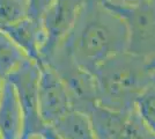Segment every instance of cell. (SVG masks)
I'll return each mask as SVG.
<instances>
[{
  "label": "cell",
  "mask_w": 155,
  "mask_h": 139,
  "mask_svg": "<svg viewBox=\"0 0 155 139\" xmlns=\"http://www.w3.org/2000/svg\"><path fill=\"white\" fill-rule=\"evenodd\" d=\"M125 21L103 1L86 0L74 25L58 46L84 71L94 74L104 60L127 51Z\"/></svg>",
  "instance_id": "1"
},
{
  "label": "cell",
  "mask_w": 155,
  "mask_h": 139,
  "mask_svg": "<svg viewBox=\"0 0 155 139\" xmlns=\"http://www.w3.org/2000/svg\"><path fill=\"white\" fill-rule=\"evenodd\" d=\"M93 75L100 106L130 111L136 108L139 96L153 84L154 71L147 58L123 51L104 60Z\"/></svg>",
  "instance_id": "2"
},
{
  "label": "cell",
  "mask_w": 155,
  "mask_h": 139,
  "mask_svg": "<svg viewBox=\"0 0 155 139\" xmlns=\"http://www.w3.org/2000/svg\"><path fill=\"white\" fill-rule=\"evenodd\" d=\"M43 61L49 64L63 80L71 98L72 110L87 115L96 106L97 91L94 75L77 65L63 49L57 48Z\"/></svg>",
  "instance_id": "3"
},
{
  "label": "cell",
  "mask_w": 155,
  "mask_h": 139,
  "mask_svg": "<svg viewBox=\"0 0 155 139\" xmlns=\"http://www.w3.org/2000/svg\"><path fill=\"white\" fill-rule=\"evenodd\" d=\"M107 6L126 23L127 51L147 59L152 58L155 55V0H145L133 6Z\"/></svg>",
  "instance_id": "4"
},
{
  "label": "cell",
  "mask_w": 155,
  "mask_h": 139,
  "mask_svg": "<svg viewBox=\"0 0 155 139\" xmlns=\"http://www.w3.org/2000/svg\"><path fill=\"white\" fill-rule=\"evenodd\" d=\"M38 79L39 63L34 59H28L6 79L13 85L23 113L25 129L22 139L31 133L41 132L45 126L38 113Z\"/></svg>",
  "instance_id": "5"
},
{
  "label": "cell",
  "mask_w": 155,
  "mask_h": 139,
  "mask_svg": "<svg viewBox=\"0 0 155 139\" xmlns=\"http://www.w3.org/2000/svg\"><path fill=\"white\" fill-rule=\"evenodd\" d=\"M86 0H52L41 18L44 44L41 60H45L70 33Z\"/></svg>",
  "instance_id": "6"
},
{
  "label": "cell",
  "mask_w": 155,
  "mask_h": 139,
  "mask_svg": "<svg viewBox=\"0 0 155 139\" xmlns=\"http://www.w3.org/2000/svg\"><path fill=\"white\" fill-rule=\"evenodd\" d=\"M72 110L68 91L56 71L45 61L39 63L38 113L44 125L54 124Z\"/></svg>",
  "instance_id": "7"
},
{
  "label": "cell",
  "mask_w": 155,
  "mask_h": 139,
  "mask_svg": "<svg viewBox=\"0 0 155 139\" xmlns=\"http://www.w3.org/2000/svg\"><path fill=\"white\" fill-rule=\"evenodd\" d=\"M25 129L23 113L13 85L4 81L0 96V138L22 139Z\"/></svg>",
  "instance_id": "8"
},
{
  "label": "cell",
  "mask_w": 155,
  "mask_h": 139,
  "mask_svg": "<svg viewBox=\"0 0 155 139\" xmlns=\"http://www.w3.org/2000/svg\"><path fill=\"white\" fill-rule=\"evenodd\" d=\"M5 33L31 59L41 63V51L44 44V34L41 21L27 16L22 20L2 28Z\"/></svg>",
  "instance_id": "9"
},
{
  "label": "cell",
  "mask_w": 155,
  "mask_h": 139,
  "mask_svg": "<svg viewBox=\"0 0 155 139\" xmlns=\"http://www.w3.org/2000/svg\"><path fill=\"white\" fill-rule=\"evenodd\" d=\"M50 126L63 139H98L88 116L77 110H70Z\"/></svg>",
  "instance_id": "10"
},
{
  "label": "cell",
  "mask_w": 155,
  "mask_h": 139,
  "mask_svg": "<svg viewBox=\"0 0 155 139\" xmlns=\"http://www.w3.org/2000/svg\"><path fill=\"white\" fill-rule=\"evenodd\" d=\"M129 111H117L103 106H96L87 114L93 130L98 139H112L119 131L126 114Z\"/></svg>",
  "instance_id": "11"
},
{
  "label": "cell",
  "mask_w": 155,
  "mask_h": 139,
  "mask_svg": "<svg viewBox=\"0 0 155 139\" xmlns=\"http://www.w3.org/2000/svg\"><path fill=\"white\" fill-rule=\"evenodd\" d=\"M28 59H31L4 30L0 29V78L8 79Z\"/></svg>",
  "instance_id": "12"
},
{
  "label": "cell",
  "mask_w": 155,
  "mask_h": 139,
  "mask_svg": "<svg viewBox=\"0 0 155 139\" xmlns=\"http://www.w3.org/2000/svg\"><path fill=\"white\" fill-rule=\"evenodd\" d=\"M112 139H155V132L142 119L137 108L126 114L119 131Z\"/></svg>",
  "instance_id": "13"
},
{
  "label": "cell",
  "mask_w": 155,
  "mask_h": 139,
  "mask_svg": "<svg viewBox=\"0 0 155 139\" xmlns=\"http://www.w3.org/2000/svg\"><path fill=\"white\" fill-rule=\"evenodd\" d=\"M29 15V0H0V29Z\"/></svg>",
  "instance_id": "14"
},
{
  "label": "cell",
  "mask_w": 155,
  "mask_h": 139,
  "mask_svg": "<svg viewBox=\"0 0 155 139\" xmlns=\"http://www.w3.org/2000/svg\"><path fill=\"white\" fill-rule=\"evenodd\" d=\"M136 108L142 119L155 132V85L152 84L137 100Z\"/></svg>",
  "instance_id": "15"
},
{
  "label": "cell",
  "mask_w": 155,
  "mask_h": 139,
  "mask_svg": "<svg viewBox=\"0 0 155 139\" xmlns=\"http://www.w3.org/2000/svg\"><path fill=\"white\" fill-rule=\"evenodd\" d=\"M52 0H29V18L39 21Z\"/></svg>",
  "instance_id": "16"
},
{
  "label": "cell",
  "mask_w": 155,
  "mask_h": 139,
  "mask_svg": "<svg viewBox=\"0 0 155 139\" xmlns=\"http://www.w3.org/2000/svg\"><path fill=\"white\" fill-rule=\"evenodd\" d=\"M145 0H103L104 4L110 6H133Z\"/></svg>",
  "instance_id": "17"
},
{
  "label": "cell",
  "mask_w": 155,
  "mask_h": 139,
  "mask_svg": "<svg viewBox=\"0 0 155 139\" xmlns=\"http://www.w3.org/2000/svg\"><path fill=\"white\" fill-rule=\"evenodd\" d=\"M41 133L44 136V138L45 139H63L61 137H59L58 134L56 133V131L52 129L51 126L45 125L43 129H42Z\"/></svg>",
  "instance_id": "18"
},
{
  "label": "cell",
  "mask_w": 155,
  "mask_h": 139,
  "mask_svg": "<svg viewBox=\"0 0 155 139\" xmlns=\"http://www.w3.org/2000/svg\"><path fill=\"white\" fill-rule=\"evenodd\" d=\"M25 139H45V138H44V136L41 132H36V133H31V134L27 136Z\"/></svg>",
  "instance_id": "19"
},
{
  "label": "cell",
  "mask_w": 155,
  "mask_h": 139,
  "mask_svg": "<svg viewBox=\"0 0 155 139\" xmlns=\"http://www.w3.org/2000/svg\"><path fill=\"white\" fill-rule=\"evenodd\" d=\"M148 61H149V65H150V67L153 68V71L155 72V55L152 57V58H149Z\"/></svg>",
  "instance_id": "20"
},
{
  "label": "cell",
  "mask_w": 155,
  "mask_h": 139,
  "mask_svg": "<svg viewBox=\"0 0 155 139\" xmlns=\"http://www.w3.org/2000/svg\"><path fill=\"white\" fill-rule=\"evenodd\" d=\"M4 81H5V80L0 78V96H1V92H2V86H4Z\"/></svg>",
  "instance_id": "21"
},
{
  "label": "cell",
  "mask_w": 155,
  "mask_h": 139,
  "mask_svg": "<svg viewBox=\"0 0 155 139\" xmlns=\"http://www.w3.org/2000/svg\"><path fill=\"white\" fill-rule=\"evenodd\" d=\"M153 84L155 85V72H154V75H153Z\"/></svg>",
  "instance_id": "22"
},
{
  "label": "cell",
  "mask_w": 155,
  "mask_h": 139,
  "mask_svg": "<svg viewBox=\"0 0 155 139\" xmlns=\"http://www.w3.org/2000/svg\"><path fill=\"white\" fill-rule=\"evenodd\" d=\"M95 1H103V0H95Z\"/></svg>",
  "instance_id": "23"
},
{
  "label": "cell",
  "mask_w": 155,
  "mask_h": 139,
  "mask_svg": "<svg viewBox=\"0 0 155 139\" xmlns=\"http://www.w3.org/2000/svg\"><path fill=\"white\" fill-rule=\"evenodd\" d=\"M0 139H1V138H0Z\"/></svg>",
  "instance_id": "24"
}]
</instances>
